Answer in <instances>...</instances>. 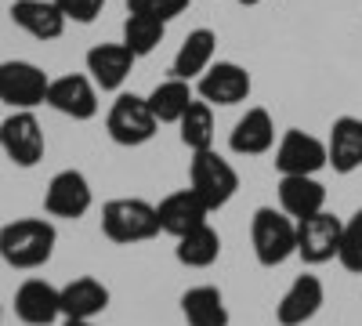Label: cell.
<instances>
[{"label": "cell", "mask_w": 362, "mask_h": 326, "mask_svg": "<svg viewBox=\"0 0 362 326\" xmlns=\"http://www.w3.org/2000/svg\"><path fill=\"white\" fill-rule=\"evenodd\" d=\"M58 247V228L47 218H15L0 225V261L11 269H44Z\"/></svg>", "instance_id": "cell-1"}, {"label": "cell", "mask_w": 362, "mask_h": 326, "mask_svg": "<svg viewBox=\"0 0 362 326\" xmlns=\"http://www.w3.org/2000/svg\"><path fill=\"white\" fill-rule=\"evenodd\" d=\"M250 247L261 269H279L297 257V221L276 206H257L250 221Z\"/></svg>", "instance_id": "cell-2"}, {"label": "cell", "mask_w": 362, "mask_h": 326, "mask_svg": "<svg viewBox=\"0 0 362 326\" xmlns=\"http://www.w3.org/2000/svg\"><path fill=\"white\" fill-rule=\"evenodd\" d=\"M102 232H105V240H112L119 247L148 243L160 235V214L148 199L119 196V199H109L102 206Z\"/></svg>", "instance_id": "cell-3"}, {"label": "cell", "mask_w": 362, "mask_h": 326, "mask_svg": "<svg viewBox=\"0 0 362 326\" xmlns=\"http://www.w3.org/2000/svg\"><path fill=\"white\" fill-rule=\"evenodd\" d=\"M189 189L210 206L221 211L232 203V196L239 192V170L214 149H199L189 160Z\"/></svg>", "instance_id": "cell-4"}, {"label": "cell", "mask_w": 362, "mask_h": 326, "mask_svg": "<svg viewBox=\"0 0 362 326\" xmlns=\"http://www.w3.org/2000/svg\"><path fill=\"white\" fill-rule=\"evenodd\" d=\"M105 131H109V138H112L116 145H124V149H138V145H145V141L156 138L160 120H156V112L148 109V98H145V95L119 91L116 102L109 105Z\"/></svg>", "instance_id": "cell-5"}, {"label": "cell", "mask_w": 362, "mask_h": 326, "mask_svg": "<svg viewBox=\"0 0 362 326\" xmlns=\"http://www.w3.org/2000/svg\"><path fill=\"white\" fill-rule=\"evenodd\" d=\"M0 149H4V156L22 170L37 167L44 160L47 141H44V127L33 116V109H15L8 120L0 124Z\"/></svg>", "instance_id": "cell-6"}, {"label": "cell", "mask_w": 362, "mask_h": 326, "mask_svg": "<svg viewBox=\"0 0 362 326\" xmlns=\"http://www.w3.org/2000/svg\"><path fill=\"white\" fill-rule=\"evenodd\" d=\"M47 83L51 76L25 62V58H8L0 62V102L11 105V109H37L47 102Z\"/></svg>", "instance_id": "cell-7"}, {"label": "cell", "mask_w": 362, "mask_h": 326, "mask_svg": "<svg viewBox=\"0 0 362 326\" xmlns=\"http://www.w3.org/2000/svg\"><path fill=\"white\" fill-rule=\"evenodd\" d=\"M90 203H95V189H90L87 174L83 170H58L51 182H47V192H44V211L51 218H62V221H80Z\"/></svg>", "instance_id": "cell-8"}, {"label": "cell", "mask_w": 362, "mask_h": 326, "mask_svg": "<svg viewBox=\"0 0 362 326\" xmlns=\"http://www.w3.org/2000/svg\"><path fill=\"white\" fill-rule=\"evenodd\" d=\"M341 228L344 221L329 211L308 214L297 221V257L305 264H326L341 250Z\"/></svg>", "instance_id": "cell-9"}, {"label": "cell", "mask_w": 362, "mask_h": 326, "mask_svg": "<svg viewBox=\"0 0 362 326\" xmlns=\"http://www.w3.org/2000/svg\"><path fill=\"white\" fill-rule=\"evenodd\" d=\"M54 112L69 116V120H95L98 116V87L83 73H66V76H51L47 83V102Z\"/></svg>", "instance_id": "cell-10"}, {"label": "cell", "mask_w": 362, "mask_h": 326, "mask_svg": "<svg viewBox=\"0 0 362 326\" xmlns=\"http://www.w3.org/2000/svg\"><path fill=\"white\" fill-rule=\"evenodd\" d=\"M250 91H254V80L239 62H214L196 80V98L210 105H239L250 98Z\"/></svg>", "instance_id": "cell-11"}, {"label": "cell", "mask_w": 362, "mask_h": 326, "mask_svg": "<svg viewBox=\"0 0 362 326\" xmlns=\"http://www.w3.org/2000/svg\"><path fill=\"white\" fill-rule=\"evenodd\" d=\"M272 163H276L279 174H319L322 167H329L326 141L308 131H286L276 145V160Z\"/></svg>", "instance_id": "cell-12"}, {"label": "cell", "mask_w": 362, "mask_h": 326, "mask_svg": "<svg viewBox=\"0 0 362 326\" xmlns=\"http://www.w3.org/2000/svg\"><path fill=\"white\" fill-rule=\"evenodd\" d=\"M322 305H326V286H322V279L312 276V272H305V276H297V279L286 286V293L279 298V305H276V322H279V326H305V322H312V319L319 315Z\"/></svg>", "instance_id": "cell-13"}, {"label": "cell", "mask_w": 362, "mask_h": 326, "mask_svg": "<svg viewBox=\"0 0 362 326\" xmlns=\"http://www.w3.org/2000/svg\"><path fill=\"white\" fill-rule=\"evenodd\" d=\"M83 62H87V76L95 80L98 91H119V87L127 83L138 58L127 51L124 40H119V44H95L87 51Z\"/></svg>", "instance_id": "cell-14"}, {"label": "cell", "mask_w": 362, "mask_h": 326, "mask_svg": "<svg viewBox=\"0 0 362 326\" xmlns=\"http://www.w3.org/2000/svg\"><path fill=\"white\" fill-rule=\"evenodd\" d=\"M228 149L235 156H264L276 149V120H272V112L261 105L247 109L228 131Z\"/></svg>", "instance_id": "cell-15"}, {"label": "cell", "mask_w": 362, "mask_h": 326, "mask_svg": "<svg viewBox=\"0 0 362 326\" xmlns=\"http://www.w3.org/2000/svg\"><path fill=\"white\" fill-rule=\"evenodd\" d=\"M156 214H160V232H167V235L177 240V235H185V232L206 225V218L214 211H210V206L192 189H177V192H170V196H163L156 203Z\"/></svg>", "instance_id": "cell-16"}, {"label": "cell", "mask_w": 362, "mask_h": 326, "mask_svg": "<svg viewBox=\"0 0 362 326\" xmlns=\"http://www.w3.org/2000/svg\"><path fill=\"white\" fill-rule=\"evenodd\" d=\"M15 315L25 326H51L62 319V298L58 286H51L47 279H25L15 290Z\"/></svg>", "instance_id": "cell-17"}, {"label": "cell", "mask_w": 362, "mask_h": 326, "mask_svg": "<svg viewBox=\"0 0 362 326\" xmlns=\"http://www.w3.org/2000/svg\"><path fill=\"white\" fill-rule=\"evenodd\" d=\"M279 211L293 221L326 211V185L315 174H279Z\"/></svg>", "instance_id": "cell-18"}, {"label": "cell", "mask_w": 362, "mask_h": 326, "mask_svg": "<svg viewBox=\"0 0 362 326\" xmlns=\"http://www.w3.org/2000/svg\"><path fill=\"white\" fill-rule=\"evenodd\" d=\"M218 62V33L214 29H192V33L181 40L174 62H170V76L177 80H199L210 66Z\"/></svg>", "instance_id": "cell-19"}, {"label": "cell", "mask_w": 362, "mask_h": 326, "mask_svg": "<svg viewBox=\"0 0 362 326\" xmlns=\"http://www.w3.org/2000/svg\"><path fill=\"white\" fill-rule=\"evenodd\" d=\"M11 22L29 33L33 40H58L66 33V15L58 11L54 0H15L11 4Z\"/></svg>", "instance_id": "cell-20"}, {"label": "cell", "mask_w": 362, "mask_h": 326, "mask_svg": "<svg viewBox=\"0 0 362 326\" xmlns=\"http://www.w3.org/2000/svg\"><path fill=\"white\" fill-rule=\"evenodd\" d=\"M58 298H62V319H98L112 293L95 276H76L73 283L58 286Z\"/></svg>", "instance_id": "cell-21"}, {"label": "cell", "mask_w": 362, "mask_h": 326, "mask_svg": "<svg viewBox=\"0 0 362 326\" xmlns=\"http://www.w3.org/2000/svg\"><path fill=\"white\" fill-rule=\"evenodd\" d=\"M326 156L337 174L362 170V120L358 116H337L326 138Z\"/></svg>", "instance_id": "cell-22"}, {"label": "cell", "mask_w": 362, "mask_h": 326, "mask_svg": "<svg viewBox=\"0 0 362 326\" xmlns=\"http://www.w3.org/2000/svg\"><path fill=\"white\" fill-rule=\"evenodd\" d=\"M181 315L189 326H228V305L225 293L210 283L189 286L181 293Z\"/></svg>", "instance_id": "cell-23"}, {"label": "cell", "mask_w": 362, "mask_h": 326, "mask_svg": "<svg viewBox=\"0 0 362 326\" xmlns=\"http://www.w3.org/2000/svg\"><path fill=\"white\" fill-rule=\"evenodd\" d=\"M174 257L185 264V269H210L218 257H221V235L214 225H199L185 235H177V247H174Z\"/></svg>", "instance_id": "cell-24"}, {"label": "cell", "mask_w": 362, "mask_h": 326, "mask_svg": "<svg viewBox=\"0 0 362 326\" xmlns=\"http://www.w3.org/2000/svg\"><path fill=\"white\" fill-rule=\"evenodd\" d=\"M145 98H148V109L156 112V120H160V124H177V120H181V112H185V109L196 102V91H192V83H189V80L167 76V80L156 83Z\"/></svg>", "instance_id": "cell-25"}, {"label": "cell", "mask_w": 362, "mask_h": 326, "mask_svg": "<svg viewBox=\"0 0 362 326\" xmlns=\"http://www.w3.org/2000/svg\"><path fill=\"white\" fill-rule=\"evenodd\" d=\"M177 138L189 153H199V149H214V105L196 98L177 120Z\"/></svg>", "instance_id": "cell-26"}, {"label": "cell", "mask_w": 362, "mask_h": 326, "mask_svg": "<svg viewBox=\"0 0 362 326\" xmlns=\"http://www.w3.org/2000/svg\"><path fill=\"white\" fill-rule=\"evenodd\" d=\"M167 37V22L163 18H153V15H127L124 22V44L134 58H145V54H153Z\"/></svg>", "instance_id": "cell-27"}, {"label": "cell", "mask_w": 362, "mask_h": 326, "mask_svg": "<svg viewBox=\"0 0 362 326\" xmlns=\"http://www.w3.org/2000/svg\"><path fill=\"white\" fill-rule=\"evenodd\" d=\"M341 269L351 276H362V211H355L341 228V250H337Z\"/></svg>", "instance_id": "cell-28"}, {"label": "cell", "mask_w": 362, "mask_h": 326, "mask_svg": "<svg viewBox=\"0 0 362 326\" xmlns=\"http://www.w3.org/2000/svg\"><path fill=\"white\" fill-rule=\"evenodd\" d=\"M185 8H189V0H127V11H134V15H153V18H163V22L177 18Z\"/></svg>", "instance_id": "cell-29"}, {"label": "cell", "mask_w": 362, "mask_h": 326, "mask_svg": "<svg viewBox=\"0 0 362 326\" xmlns=\"http://www.w3.org/2000/svg\"><path fill=\"white\" fill-rule=\"evenodd\" d=\"M58 4V11L66 15V22H80V25H90L98 15H102V8H105V0H54Z\"/></svg>", "instance_id": "cell-30"}, {"label": "cell", "mask_w": 362, "mask_h": 326, "mask_svg": "<svg viewBox=\"0 0 362 326\" xmlns=\"http://www.w3.org/2000/svg\"><path fill=\"white\" fill-rule=\"evenodd\" d=\"M62 326H95V319H66Z\"/></svg>", "instance_id": "cell-31"}, {"label": "cell", "mask_w": 362, "mask_h": 326, "mask_svg": "<svg viewBox=\"0 0 362 326\" xmlns=\"http://www.w3.org/2000/svg\"><path fill=\"white\" fill-rule=\"evenodd\" d=\"M235 4H243V8H254V4H261V0H235Z\"/></svg>", "instance_id": "cell-32"}, {"label": "cell", "mask_w": 362, "mask_h": 326, "mask_svg": "<svg viewBox=\"0 0 362 326\" xmlns=\"http://www.w3.org/2000/svg\"><path fill=\"white\" fill-rule=\"evenodd\" d=\"M0 322H4V308H0Z\"/></svg>", "instance_id": "cell-33"}]
</instances>
